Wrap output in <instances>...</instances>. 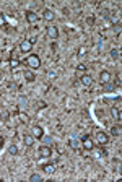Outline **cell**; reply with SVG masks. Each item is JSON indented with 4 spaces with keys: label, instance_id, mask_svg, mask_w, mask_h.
<instances>
[{
    "label": "cell",
    "instance_id": "17",
    "mask_svg": "<svg viewBox=\"0 0 122 182\" xmlns=\"http://www.w3.org/2000/svg\"><path fill=\"white\" fill-rule=\"evenodd\" d=\"M42 169H44L46 174H52L55 171V168H54V164H46V166H42Z\"/></svg>",
    "mask_w": 122,
    "mask_h": 182
},
{
    "label": "cell",
    "instance_id": "5",
    "mask_svg": "<svg viewBox=\"0 0 122 182\" xmlns=\"http://www.w3.org/2000/svg\"><path fill=\"white\" fill-rule=\"evenodd\" d=\"M39 154H41V158H51L52 156V150L49 148L47 145L39 146Z\"/></svg>",
    "mask_w": 122,
    "mask_h": 182
},
{
    "label": "cell",
    "instance_id": "10",
    "mask_svg": "<svg viewBox=\"0 0 122 182\" xmlns=\"http://www.w3.org/2000/svg\"><path fill=\"white\" fill-rule=\"evenodd\" d=\"M80 81L83 83V85H85V86H91V85H93V78H91V77H89V75H81L80 77Z\"/></svg>",
    "mask_w": 122,
    "mask_h": 182
},
{
    "label": "cell",
    "instance_id": "30",
    "mask_svg": "<svg viewBox=\"0 0 122 182\" xmlns=\"http://www.w3.org/2000/svg\"><path fill=\"white\" fill-rule=\"evenodd\" d=\"M99 156H107V151H106V150H99Z\"/></svg>",
    "mask_w": 122,
    "mask_h": 182
},
{
    "label": "cell",
    "instance_id": "21",
    "mask_svg": "<svg viewBox=\"0 0 122 182\" xmlns=\"http://www.w3.org/2000/svg\"><path fill=\"white\" fill-rule=\"evenodd\" d=\"M26 104H28V99H26L24 96H20V108H24Z\"/></svg>",
    "mask_w": 122,
    "mask_h": 182
},
{
    "label": "cell",
    "instance_id": "2",
    "mask_svg": "<svg viewBox=\"0 0 122 182\" xmlns=\"http://www.w3.org/2000/svg\"><path fill=\"white\" fill-rule=\"evenodd\" d=\"M96 141L99 146H106L107 143H109V135L104 132H98L96 133Z\"/></svg>",
    "mask_w": 122,
    "mask_h": 182
},
{
    "label": "cell",
    "instance_id": "27",
    "mask_svg": "<svg viewBox=\"0 0 122 182\" xmlns=\"http://www.w3.org/2000/svg\"><path fill=\"white\" fill-rule=\"evenodd\" d=\"M103 17H104V18H111V12H109V10H104V12H103Z\"/></svg>",
    "mask_w": 122,
    "mask_h": 182
},
{
    "label": "cell",
    "instance_id": "7",
    "mask_svg": "<svg viewBox=\"0 0 122 182\" xmlns=\"http://www.w3.org/2000/svg\"><path fill=\"white\" fill-rule=\"evenodd\" d=\"M24 15H26V21H28V23H31V25H33V23H36L37 18H39V17H37V13H34L33 10H28Z\"/></svg>",
    "mask_w": 122,
    "mask_h": 182
},
{
    "label": "cell",
    "instance_id": "12",
    "mask_svg": "<svg viewBox=\"0 0 122 182\" xmlns=\"http://www.w3.org/2000/svg\"><path fill=\"white\" fill-rule=\"evenodd\" d=\"M111 114H112V117L117 120L119 124H121V119H122V117H121V116H122V114H121V109H119V108H112V109H111Z\"/></svg>",
    "mask_w": 122,
    "mask_h": 182
},
{
    "label": "cell",
    "instance_id": "9",
    "mask_svg": "<svg viewBox=\"0 0 122 182\" xmlns=\"http://www.w3.org/2000/svg\"><path fill=\"white\" fill-rule=\"evenodd\" d=\"M99 81L104 85V83H109L111 81V73L107 70H103L101 73H99Z\"/></svg>",
    "mask_w": 122,
    "mask_h": 182
},
{
    "label": "cell",
    "instance_id": "18",
    "mask_svg": "<svg viewBox=\"0 0 122 182\" xmlns=\"http://www.w3.org/2000/svg\"><path fill=\"white\" fill-rule=\"evenodd\" d=\"M111 57H112L114 60H117V59L121 57V50L119 49H111Z\"/></svg>",
    "mask_w": 122,
    "mask_h": 182
},
{
    "label": "cell",
    "instance_id": "8",
    "mask_svg": "<svg viewBox=\"0 0 122 182\" xmlns=\"http://www.w3.org/2000/svg\"><path fill=\"white\" fill-rule=\"evenodd\" d=\"M31 49H33L31 41H26V39H24V41L20 44V50H21V52H31Z\"/></svg>",
    "mask_w": 122,
    "mask_h": 182
},
{
    "label": "cell",
    "instance_id": "23",
    "mask_svg": "<svg viewBox=\"0 0 122 182\" xmlns=\"http://www.w3.org/2000/svg\"><path fill=\"white\" fill-rule=\"evenodd\" d=\"M70 146H72L73 150L78 148V143H77V140H75V138H73V140H70Z\"/></svg>",
    "mask_w": 122,
    "mask_h": 182
},
{
    "label": "cell",
    "instance_id": "26",
    "mask_svg": "<svg viewBox=\"0 0 122 182\" xmlns=\"http://www.w3.org/2000/svg\"><path fill=\"white\" fill-rule=\"evenodd\" d=\"M3 25H5V15L0 13V26H3Z\"/></svg>",
    "mask_w": 122,
    "mask_h": 182
},
{
    "label": "cell",
    "instance_id": "32",
    "mask_svg": "<svg viewBox=\"0 0 122 182\" xmlns=\"http://www.w3.org/2000/svg\"><path fill=\"white\" fill-rule=\"evenodd\" d=\"M3 141H5V140H3V136L0 135V148H2V146H3Z\"/></svg>",
    "mask_w": 122,
    "mask_h": 182
},
{
    "label": "cell",
    "instance_id": "31",
    "mask_svg": "<svg viewBox=\"0 0 122 182\" xmlns=\"http://www.w3.org/2000/svg\"><path fill=\"white\" fill-rule=\"evenodd\" d=\"M37 108H46V103L44 101H37Z\"/></svg>",
    "mask_w": 122,
    "mask_h": 182
},
{
    "label": "cell",
    "instance_id": "24",
    "mask_svg": "<svg viewBox=\"0 0 122 182\" xmlns=\"http://www.w3.org/2000/svg\"><path fill=\"white\" fill-rule=\"evenodd\" d=\"M104 90H106V91H112V90H114V85H109V83H104Z\"/></svg>",
    "mask_w": 122,
    "mask_h": 182
},
{
    "label": "cell",
    "instance_id": "11",
    "mask_svg": "<svg viewBox=\"0 0 122 182\" xmlns=\"http://www.w3.org/2000/svg\"><path fill=\"white\" fill-rule=\"evenodd\" d=\"M42 17H44V20H46V21H52V20H54V17H55V15H54V12H52V10L46 8L44 12H42Z\"/></svg>",
    "mask_w": 122,
    "mask_h": 182
},
{
    "label": "cell",
    "instance_id": "1",
    "mask_svg": "<svg viewBox=\"0 0 122 182\" xmlns=\"http://www.w3.org/2000/svg\"><path fill=\"white\" fill-rule=\"evenodd\" d=\"M26 65H28L31 70H36V68H39V67H41V59H39V55L29 54L28 59H26Z\"/></svg>",
    "mask_w": 122,
    "mask_h": 182
},
{
    "label": "cell",
    "instance_id": "20",
    "mask_svg": "<svg viewBox=\"0 0 122 182\" xmlns=\"http://www.w3.org/2000/svg\"><path fill=\"white\" fill-rule=\"evenodd\" d=\"M41 179L42 177H41L39 174H31V176H29V181L31 182H41Z\"/></svg>",
    "mask_w": 122,
    "mask_h": 182
},
{
    "label": "cell",
    "instance_id": "28",
    "mask_svg": "<svg viewBox=\"0 0 122 182\" xmlns=\"http://www.w3.org/2000/svg\"><path fill=\"white\" fill-rule=\"evenodd\" d=\"M86 23H88V25H93V23H94V18H93V17H88V18H86Z\"/></svg>",
    "mask_w": 122,
    "mask_h": 182
},
{
    "label": "cell",
    "instance_id": "3",
    "mask_svg": "<svg viewBox=\"0 0 122 182\" xmlns=\"http://www.w3.org/2000/svg\"><path fill=\"white\" fill-rule=\"evenodd\" d=\"M31 135L34 136V138H42V136H44V130H42V127H41V125H34V127L31 128Z\"/></svg>",
    "mask_w": 122,
    "mask_h": 182
},
{
    "label": "cell",
    "instance_id": "29",
    "mask_svg": "<svg viewBox=\"0 0 122 182\" xmlns=\"http://www.w3.org/2000/svg\"><path fill=\"white\" fill-rule=\"evenodd\" d=\"M10 63H12V67H18V63H20V62H18L16 59H12V62H10Z\"/></svg>",
    "mask_w": 122,
    "mask_h": 182
},
{
    "label": "cell",
    "instance_id": "19",
    "mask_svg": "<svg viewBox=\"0 0 122 182\" xmlns=\"http://www.w3.org/2000/svg\"><path fill=\"white\" fill-rule=\"evenodd\" d=\"M8 153L12 154V156H16V154H18V148H16V145L10 146V148H8Z\"/></svg>",
    "mask_w": 122,
    "mask_h": 182
},
{
    "label": "cell",
    "instance_id": "6",
    "mask_svg": "<svg viewBox=\"0 0 122 182\" xmlns=\"http://www.w3.org/2000/svg\"><path fill=\"white\" fill-rule=\"evenodd\" d=\"M81 140H83V148L85 150H93L94 148V143L89 140V135H83L81 136Z\"/></svg>",
    "mask_w": 122,
    "mask_h": 182
},
{
    "label": "cell",
    "instance_id": "25",
    "mask_svg": "<svg viewBox=\"0 0 122 182\" xmlns=\"http://www.w3.org/2000/svg\"><path fill=\"white\" fill-rule=\"evenodd\" d=\"M114 33H121V25H119V23H116V25H114Z\"/></svg>",
    "mask_w": 122,
    "mask_h": 182
},
{
    "label": "cell",
    "instance_id": "15",
    "mask_svg": "<svg viewBox=\"0 0 122 182\" xmlns=\"http://www.w3.org/2000/svg\"><path fill=\"white\" fill-rule=\"evenodd\" d=\"M111 135H114V136H119V135H121V124L114 125V127L111 128Z\"/></svg>",
    "mask_w": 122,
    "mask_h": 182
},
{
    "label": "cell",
    "instance_id": "14",
    "mask_svg": "<svg viewBox=\"0 0 122 182\" xmlns=\"http://www.w3.org/2000/svg\"><path fill=\"white\" fill-rule=\"evenodd\" d=\"M24 145L26 146H33V141H34V136L31 135V133H28V135H24Z\"/></svg>",
    "mask_w": 122,
    "mask_h": 182
},
{
    "label": "cell",
    "instance_id": "16",
    "mask_svg": "<svg viewBox=\"0 0 122 182\" xmlns=\"http://www.w3.org/2000/svg\"><path fill=\"white\" fill-rule=\"evenodd\" d=\"M75 73H77V77L85 75V73H86V65H78V67H77V72H75Z\"/></svg>",
    "mask_w": 122,
    "mask_h": 182
},
{
    "label": "cell",
    "instance_id": "13",
    "mask_svg": "<svg viewBox=\"0 0 122 182\" xmlns=\"http://www.w3.org/2000/svg\"><path fill=\"white\" fill-rule=\"evenodd\" d=\"M24 78L28 80V81H34V80H36V75L31 72V68H28V70H24Z\"/></svg>",
    "mask_w": 122,
    "mask_h": 182
},
{
    "label": "cell",
    "instance_id": "22",
    "mask_svg": "<svg viewBox=\"0 0 122 182\" xmlns=\"http://www.w3.org/2000/svg\"><path fill=\"white\" fill-rule=\"evenodd\" d=\"M42 141L49 146V145H51V141H52V138H51V136H42Z\"/></svg>",
    "mask_w": 122,
    "mask_h": 182
},
{
    "label": "cell",
    "instance_id": "4",
    "mask_svg": "<svg viewBox=\"0 0 122 182\" xmlns=\"http://www.w3.org/2000/svg\"><path fill=\"white\" fill-rule=\"evenodd\" d=\"M46 33H47V36L51 37V39H57V37H59V29H57V26H47V28H46Z\"/></svg>",
    "mask_w": 122,
    "mask_h": 182
}]
</instances>
